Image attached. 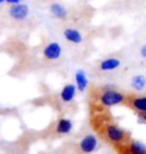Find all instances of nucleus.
Returning <instances> with one entry per match:
<instances>
[{"label":"nucleus","mask_w":146,"mask_h":154,"mask_svg":"<svg viewBox=\"0 0 146 154\" xmlns=\"http://www.w3.org/2000/svg\"><path fill=\"white\" fill-rule=\"evenodd\" d=\"M63 36L66 38V40H68L70 43H74V44H79L83 40V36L81 34L75 29H71V27H67L63 30Z\"/></svg>","instance_id":"9b49d317"},{"label":"nucleus","mask_w":146,"mask_h":154,"mask_svg":"<svg viewBox=\"0 0 146 154\" xmlns=\"http://www.w3.org/2000/svg\"><path fill=\"white\" fill-rule=\"evenodd\" d=\"M3 2H7V0H0V3H3Z\"/></svg>","instance_id":"a211bd4d"},{"label":"nucleus","mask_w":146,"mask_h":154,"mask_svg":"<svg viewBox=\"0 0 146 154\" xmlns=\"http://www.w3.org/2000/svg\"><path fill=\"white\" fill-rule=\"evenodd\" d=\"M72 130V122L67 118H61L58 119L57 126H56V132L59 135H67L70 134Z\"/></svg>","instance_id":"9d476101"},{"label":"nucleus","mask_w":146,"mask_h":154,"mask_svg":"<svg viewBox=\"0 0 146 154\" xmlns=\"http://www.w3.org/2000/svg\"><path fill=\"white\" fill-rule=\"evenodd\" d=\"M75 84L80 92H83L88 87V78L83 70H78L75 74Z\"/></svg>","instance_id":"f8f14e48"},{"label":"nucleus","mask_w":146,"mask_h":154,"mask_svg":"<svg viewBox=\"0 0 146 154\" xmlns=\"http://www.w3.org/2000/svg\"><path fill=\"white\" fill-rule=\"evenodd\" d=\"M62 49L61 45L56 42H52L49 44H47L43 49V56H44L45 60H49V61H54V60H58L61 57Z\"/></svg>","instance_id":"423d86ee"},{"label":"nucleus","mask_w":146,"mask_h":154,"mask_svg":"<svg viewBox=\"0 0 146 154\" xmlns=\"http://www.w3.org/2000/svg\"><path fill=\"white\" fill-rule=\"evenodd\" d=\"M124 105L137 114L146 113V96L136 95V93H127L126 104Z\"/></svg>","instance_id":"20e7f679"},{"label":"nucleus","mask_w":146,"mask_h":154,"mask_svg":"<svg viewBox=\"0 0 146 154\" xmlns=\"http://www.w3.org/2000/svg\"><path fill=\"white\" fill-rule=\"evenodd\" d=\"M114 150L118 154H146V145L131 137L126 143L115 146Z\"/></svg>","instance_id":"7ed1b4c3"},{"label":"nucleus","mask_w":146,"mask_h":154,"mask_svg":"<svg viewBox=\"0 0 146 154\" xmlns=\"http://www.w3.org/2000/svg\"><path fill=\"white\" fill-rule=\"evenodd\" d=\"M120 63H122V61L118 57L105 58L100 62V70L101 71H114L120 66Z\"/></svg>","instance_id":"1a4fd4ad"},{"label":"nucleus","mask_w":146,"mask_h":154,"mask_svg":"<svg viewBox=\"0 0 146 154\" xmlns=\"http://www.w3.org/2000/svg\"><path fill=\"white\" fill-rule=\"evenodd\" d=\"M140 53H141V56H142V57L146 60V44H145V45H142V48H141Z\"/></svg>","instance_id":"dca6fc26"},{"label":"nucleus","mask_w":146,"mask_h":154,"mask_svg":"<svg viewBox=\"0 0 146 154\" xmlns=\"http://www.w3.org/2000/svg\"><path fill=\"white\" fill-rule=\"evenodd\" d=\"M137 118H138L140 123H145L146 125V113H138L137 114Z\"/></svg>","instance_id":"2eb2a0df"},{"label":"nucleus","mask_w":146,"mask_h":154,"mask_svg":"<svg viewBox=\"0 0 146 154\" xmlns=\"http://www.w3.org/2000/svg\"><path fill=\"white\" fill-rule=\"evenodd\" d=\"M98 146V139L94 135H85L79 141V150L84 154H89L94 152Z\"/></svg>","instance_id":"39448f33"},{"label":"nucleus","mask_w":146,"mask_h":154,"mask_svg":"<svg viewBox=\"0 0 146 154\" xmlns=\"http://www.w3.org/2000/svg\"><path fill=\"white\" fill-rule=\"evenodd\" d=\"M9 14L13 20L22 21L27 17L29 14V7L25 4H14L13 7L9 9Z\"/></svg>","instance_id":"0eeeda50"},{"label":"nucleus","mask_w":146,"mask_h":154,"mask_svg":"<svg viewBox=\"0 0 146 154\" xmlns=\"http://www.w3.org/2000/svg\"><path fill=\"white\" fill-rule=\"evenodd\" d=\"M127 93L111 85H101L92 89L91 92V108L109 109L113 106L126 104Z\"/></svg>","instance_id":"f03ea898"},{"label":"nucleus","mask_w":146,"mask_h":154,"mask_svg":"<svg viewBox=\"0 0 146 154\" xmlns=\"http://www.w3.org/2000/svg\"><path fill=\"white\" fill-rule=\"evenodd\" d=\"M76 84H66L65 87L61 89V93H59V98H61L62 102H65V104H68V102H71L74 100V97L76 95Z\"/></svg>","instance_id":"6e6552de"},{"label":"nucleus","mask_w":146,"mask_h":154,"mask_svg":"<svg viewBox=\"0 0 146 154\" xmlns=\"http://www.w3.org/2000/svg\"><path fill=\"white\" fill-rule=\"evenodd\" d=\"M131 85L133 89H136V91H144L146 88V79L145 76L142 75H136L132 78V82H131Z\"/></svg>","instance_id":"4468645a"},{"label":"nucleus","mask_w":146,"mask_h":154,"mask_svg":"<svg viewBox=\"0 0 146 154\" xmlns=\"http://www.w3.org/2000/svg\"><path fill=\"white\" fill-rule=\"evenodd\" d=\"M50 12H52V14L56 18H59V20L66 18V16H67L65 7H62L61 4H57V3H53L52 5H50Z\"/></svg>","instance_id":"ddd939ff"},{"label":"nucleus","mask_w":146,"mask_h":154,"mask_svg":"<svg viewBox=\"0 0 146 154\" xmlns=\"http://www.w3.org/2000/svg\"><path fill=\"white\" fill-rule=\"evenodd\" d=\"M7 2H8V3H11V4H17V3L20 2V0H7Z\"/></svg>","instance_id":"f3484780"},{"label":"nucleus","mask_w":146,"mask_h":154,"mask_svg":"<svg viewBox=\"0 0 146 154\" xmlns=\"http://www.w3.org/2000/svg\"><path fill=\"white\" fill-rule=\"evenodd\" d=\"M91 123L97 135L113 148L131 139V134L118 125L107 109L92 108Z\"/></svg>","instance_id":"f257e3e1"}]
</instances>
